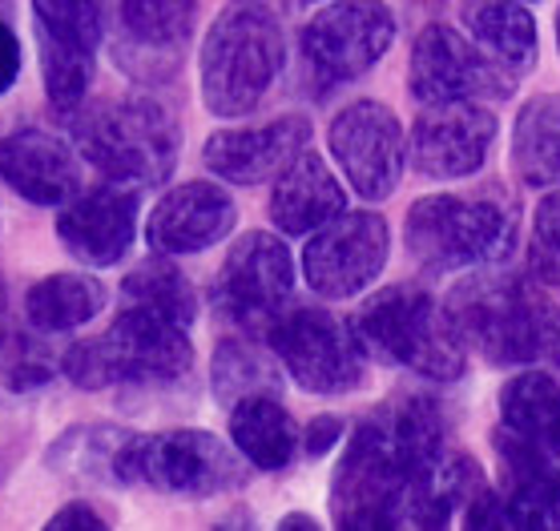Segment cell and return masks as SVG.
I'll return each mask as SVG.
<instances>
[{
	"mask_svg": "<svg viewBox=\"0 0 560 531\" xmlns=\"http://www.w3.org/2000/svg\"><path fill=\"white\" fill-rule=\"evenodd\" d=\"M282 69L279 16L258 0H234L206 33L202 102L214 117L250 114Z\"/></svg>",
	"mask_w": 560,
	"mask_h": 531,
	"instance_id": "7a4b0ae2",
	"label": "cell"
},
{
	"mask_svg": "<svg viewBox=\"0 0 560 531\" xmlns=\"http://www.w3.org/2000/svg\"><path fill=\"white\" fill-rule=\"evenodd\" d=\"M21 73V40L4 21H0V93H9Z\"/></svg>",
	"mask_w": 560,
	"mask_h": 531,
	"instance_id": "836d02e7",
	"label": "cell"
},
{
	"mask_svg": "<svg viewBox=\"0 0 560 531\" xmlns=\"http://www.w3.org/2000/svg\"><path fill=\"white\" fill-rule=\"evenodd\" d=\"M275 387V370L267 367V358L255 354L243 342H222L214 354V391L218 399H243V394H258Z\"/></svg>",
	"mask_w": 560,
	"mask_h": 531,
	"instance_id": "4dcf8cb0",
	"label": "cell"
},
{
	"mask_svg": "<svg viewBox=\"0 0 560 531\" xmlns=\"http://www.w3.org/2000/svg\"><path fill=\"white\" fill-rule=\"evenodd\" d=\"M0 483H4V459H0Z\"/></svg>",
	"mask_w": 560,
	"mask_h": 531,
	"instance_id": "8d00e7d4",
	"label": "cell"
},
{
	"mask_svg": "<svg viewBox=\"0 0 560 531\" xmlns=\"http://www.w3.org/2000/svg\"><path fill=\"white\" fill-rule=\"evenodd\" d=\"M528 270L536 282L560 286V190H552L533 214V241H528Z\"/></svg>",
	"mask_w": 560,
	"mask_h": 531,
	"instance_id": "1f68e13d",
	"label": "cell"
},
{
	"mask_svg": "<svg viewBox=\"0 0 560 531\" xmlns=\"http://www.w3.org/2000/svg\"><path fill=\"white\" fill-rule=\"evenodd\" d=\"M267 339L291 379L311 394H343L363 382V346L355 330L335 322L327 310L299 306L270 318Z\"/></svg>",
	"mask_w": 560,
	"mask_h": 531,
	"instance_id": "9c48e42d",
	"label": "cell"
},
{
	"mask_svg": "<svg viewBox=\"0 0 560 531\" xmlns=\"http://www.w3.org/2000/svg\"><path fill=\"white\" fill-rule=\"evenodd\" d=\"M331 153L347 181L368 202L392 198L404 174V129L395 114L380 102H355L331 121Z\"/></svg>",
	"mask_w": 560,
	"mask_h": 531,
	"instance_id": "9a60e30c",
	"label": "cell"
},
{
	"mask_svg": "<svg viewBox=\"0 0 560 531\" xmlns=\"http://www.w3.org/2000/svg\"><path fill=\"white\" fill-rule=\"evenodd\" d=\"M129 430L117 427H73L69 435L52 442V468L81 475V480H117V459L126 447Z\"/></svg>",
	"mask_w": 560,
	"mask_h": 531,
	"instance_id": "f1b7e54d",
	"label": "cell"
},
{
	"mask_svg": "<svg viewBox=\"0 0 560 531\" xmlns=\"http://www.w3.org/2000/svg\"><path fill=\"white\" fill-rule=\"evenodd\" d=\"M500 456L512 475L560 468V387L545 370H524L500 391Z\"/></svg>",
	"mask_w": 560,
	"mask_h": 531,
	"instance_id": "2e32d148",
	"label": "cell"
},
{
	"mask_svg": "<svg viewBox=\"0 0 560 531\" xmlns=\"http://www.w3.org/2000/svg\"><path fill=\"white\" fill-rule=\"evenodd\" d=\"M0 181L33 205H61L81 190V165L65 141L21 129L0 138Z\"/></svg>",
	"mask_w": 560,
	"mask_h": 531,
	"instance_id": "44dd1931",
	"label": "cell"
},
{
	"mask_svg": "<svg viewBox=\"0 0 560 531\" xmlns=\"http://www.w3.org/2000/svg\"><path fill=\"white\" fill-rule=\"evenodd\" d=\"M306 141H311V121L306 117H279V121L258 129H222V133L206 141L202 157L222 181L258 186L270 174H279L294 153H303Z\"/></svg>",
	"mask_w": 560,
	"mask_h": 531,
	"instance_id": "ffe728a7",
	"label": "cell"
},
{
	"mask_svg": "<svg viewBox=\"0 0 560 531\" xmlns=\"http://www.w3.org/2000/svg\"><path fill=\"white\" fill-rule=\"evenodd\" d=\"M246 480L243 459L210 430L129 435L117 459V483H145L170 495H218Z\"/></svg>",
	"mask_w": 560,
	"mask_h": 531,
	"instance_id": "52a82bcc",
	"label": "cell"
},
{
	"mask_svg": "<svg viewBox=\"0 0 560 531\" xmlns=\"http://www.w3.org/2000/svg\"><path fill=\"white\" fill-rule=\"evenodd\" d=\"M408 85L416 102L447 105V102H504L516 88V76L488 57L480 45L459 37L456 28L428 25L411 49Z\"/></svg>",
	"mask_w": 560,
	"mask_h": 531,
	"instance_id": "30bf717a",
	"label": "cell"
},
{
	"mask_svg": "<svg viewBox=\"0 0 560 531\" xmlns=\"http://www.w3.org/2000/svg\"><path fill=\"white\" fill-rule=\"evenodd\" d=\"M468 28L476 45L504 64L509 73H524L536 64V21L516 0H480L468 9Z\"/></svg>",
	"mask_w": 560,
	"mask_h": 531,
	"instance_id": "d4e9b609",
	"label": "cell"
},
{
	"mask_svg": "<svg viewBox=\"0 0 560 531\" xmlns=\"http://www.w3.org/2000/svg\"><path fill=\"white\" fill-rule=\"evenodd\" d=\"M294 291V258L287 241L250 229L230 246L226 262L218 270V303L234 322L270 327Z\"/></svg>",
	"mask_w": 560,
	"mask_h": 531,
	"instance_id": "5bb4252c",
	"label": "cell"
},
{
	"mask_svg": "<svg viewBox=\"0 0 560 531\" xmlns=\"http://www.w3.org/2000/svg\"><path fill=\"white\" fill-rule=\"evenodd\" d=\"M73 141L102 174L126 186H158L178 165V126L145 97L97 102L73 121Z\"/></svg>",
	"mask_w": 560,
	"mask_h": 531,
	"instance_id": "8992f818",
	"label": "cell"
},
{
	"mask_svg": "<svg viewBox=\"0 0 560 531\" xmlns=\"http://www.w3.org/2000/svg\"><path fill=\"white\" fill-rule=\"evenodd\" d=\"M557 45H560V13H557Z\"/></svg>",
	"mask_w": 560,
	"mask_h": 531,
	"instance_id": "74e56055",
	"label": "cell"
},
{
	"mask_svg": "<svg viewBox=\"0 0 560 531\" xmlns=\"http://www.w3.org/2000/svg\"><path fill=\"white\" fill-rule=\"evenodd\" d=\"M395 16L383 0H339L303 28V57L327 81H355L392 49Z\"/></svg>",
	"mask_w": 560,
	"mask_h": 531,
	"instance_id": "4fadbf2b",
	"label": "cell"
},
{
	"mask_svg": "<svg viewBox=\"0 0 560 531\" xmlns=\"http://www.w3.org/2000/svg\"><path fill=\"white\" fill-rule=\"evenodd\" d=\"M49 528L52 531H61V528H85V531H102L109 528V519L97 516V507L90 504H65L57 516L49 519Z\"/></svg>",
	"mask_w": 560,
	"mask_h": 531,
	"instance_id": "d6a6232c",
	"label": "cell"
},
{
	"mask_svg": "<svg viewBox=\"0 0 560 531\" xmlns=\"http://www.w3.org/2000/svg\"><path fill=\"white\" fill-rule=\"evenodd\" d=\"M355 339L371 354H380L387 363L416 370L423 379H459L468 358L464 342L447 310H440L432 294L416 286H387L371 294L363 310L355 315Z\"/></svg>",
	"mask_w": 560,
	"mask_h": 531,
	"instance_id": "5b68a950",
	"label": "cell"
},
{
	"mask_svg": "<svg viewBox=\"0 0 560 531\" xmlns=\"http://www.w3.org/2000/svg\"><path fill=\"white\" fill-rule=\"evenodd\" d=\"M190 367L194 346L186 327L145 306H126V315L102 339L77 342L65 354V375L81 391H102L114 382H178Z\"/></svg>",
	"mask_w": 560,
	"mask_h": 531,
	"instance_id": "3957f363",
	"label": "cell"
},
{
	"mask_svg": "<svg viewBox=\"0 0 560 531\" xmlns=\"http://www.w3.org/2000/svg\"><path fill=\"white\" fill-rule=\"evenodd\" d=\"M497 141V117L476 102L432 105L411 129V162L423 177H468L485 165Z\"/></svg>",
	"mask_w": 560,
	"mask_h": 531,
	"instance_id": "e0dca14e",
	"label": "cell"
},
{
	"mask_svg": "<svg viewBox=\"0 0 560 531\" xmlns=\"http://www.w3.org/2000/svg\"><path fill=\"white\" fill-rule=\"evenodd\" d=\"M105 306V286L90 274H49L40 279L25 298L28 322L45 334L85 327Z\"/></svg>",
	"mask_w": 560,
	"mask_h": 531,
	"instance_id": "484cf974",
	"label": "cell"
},
{
	"mask_svg": "<svg viewBox=\"0 0 560 531\" xmlns=\"http://www.w3.org/2000/svg\"><path fill=\"white\" fill-rule=\"evenodd\" d=\"M512 480V492L500 495L504 528H560V468H536Z\"/></svg>",
	"mask_w": 560,
	"mask_h": 531,
	"instance_id": "f546056e",
	"label": "cell"
},
{
	"mask_svg": "<svg viewBox=\"0 0 560 531\" xmlns=\"http://www.w3.org/2000/svg\"><path fill=\"white\" fill-rule=\"evenodd\" d=\"M343 205L347 193L339 177L311 150L294 153L270 190V217L282 234H311V229L327 226L335 214H343Z\"/></svg>",
	"mask_w": 560,
	"mask_h": 531,
	"instance_id": "7402d4cb",
	"label": "cell"
},
{
	"mask_svg": "<svg viewBox=\"0 0 560 531\" xmlns=\"http://www.w3.org/2000/svg\"><path fill=\"white\" fill-rule=\"evenodd\" d=\"M411 475L392 447L383 418H371L355 430L343 463L335 471L331 504L339 528L383 531L408 523Z\"/></svg>",
	"mask_w": 560,
	"mask_h": 531,
	"instance_id": "ba28073f",
	"label": "cell"
},
{
	"mask_svg": "<svg viewBox=\"0 0 560 531\" xmlns=\"http://www.w3.org/2000/svg\"><path fill=\"white\" fill-rule=\"evenodd\" d=\"M202 0H121V37L145 52H178L194 33Z\"/></svg>",
	"mask_w": 560,
	"mask_h": 531,
	"instance_id": "4316f807",
	"label": "cell"
},
{
	"mask_svg": "<svg viewBox=\"0 0 560 531\" xmlns=\"http://www.w3.org/2000/svg\"><path fill=\"white\" fill-rule=\"evenodd\" d=\"M282 531H291V528H306V531H315L318 528V519H311V516H287L279 523Z\"/></svg>",
	"mask_w": 560,
	"mask_h": 531,
	"instance_id": "d590c367",
	"label": "cell"
},
{
	"mask_svg": "<svg viewBox=\"0 0 560 531\" xmlns=\"http://www.w3.org/2000/svg\"><path fill=\"white\" fill-rule=\"evenodd\" d=\"M40 73L52 109H77L93 81V57L105 37L102 0H33Z\"/></svg>",
	"mask_w": 560,
	"mask_h": 531,
	"instance_id": "8fae6325",
	"label": "cell"
},
{
	"mask_svg": "<svg viewBox=\"0 0 560 531\" xmlns=\"http://www.w3.org/2000/svg\"><path fill=\"white\" fill-rule=\"evenodd\" d=\"M121 294H126V306H145V310L170 318V322H178V327H186V330H190V322L198 318V298H194L190 282H186V274H182L178 266H170L166 258L141 262L126 279Z\"/></svg>",
	"mask_w": 560,
	"mask_h": 531,
	"instance_id": "83f0119b",
	"label": "cell"
},
{
	"mask_svg": "<svg viewBox=\"0 0 560 531\" xmlns=\"http://www.w3.org/2000/svg\"><path fill=\"white\" fill-rule=\"evenodd\" d=\"M238 222L230 193L210 181H186L153 205L145 238L158 253H198L226 238Z\"/></svg>",
	"mask_w": 560,
	"mask_h": 531,
	"instance_id": "d6986e66",
	"label": "cell"
},
{
	"mask_svg": "<svg viewBox=\"0 0 560 531\" xmlns=\"http://www.w3.org/2000/svg\"><path fill=\"white\" fill-rule=\"evenodd\" d=\"M392 250V234L380 214H335L306 241L303 274L306 286L323 298H355L383 274Z\"/></svg>",
	"mask_w": 560,
	"mask_h": 531,
	"instance_id": "7c38bea8",
	"label": "cell"
},
{
	"mask_svg": "<svg viewBox=\"0 0 560 531\" xmlns=\"http://www.w3.org/2000/svg\"><path fill=\"white\" fill-rule=\"evenodd\" d=\"M138 234V193L126 186H97L69 202L57 217V238L77 262L93 266H117L133 246Z\"/></svg>",
	"mask_w": 560,
	"mask_h": 531,
	"instance_id": "ac0fdd59",
	"label": "cell"
},
{
	"mask_svg": "<svg viewBox=\"0 0 560 531\" xmlns=\"http://www.w3.org/2000/svg\"><path fill=\"white\" fill-rule=\"evenodd\" d=\"M230 439L238 447V456H246L262 471L287 468L294 459V451H299V427H294L291 411H287L270 391L234 399V411H230Z\"/></svg>",
	"mask_w": 560,
	"mask_h": 531,
	"instance_id": "603a6c76",
	"label": "cell"
},
{
	"mask_svg": "<svg viewBox=\"0 0 560 531\" xmlns=\"http://www.w3.org/2000/svg\"><path fill=\"white\" fill-rule=\"evenodd\" d=\"M447 318L464 346L500 367L560 358V306L528 279L480 274L459 282L447 298Z\"/></svg>",
	"mask_w": 560,
	"mask_h": 531,
	"instance_id": "6da1fadb",
	"label": "cell"
},
{
	"mask_svg": "<svg viewBox=\"0 0 560 531\" xmlns=\"http://www.w3.org/2000/svg\"><path fill=\"white\" fill-rule=\"evenodd\" d=\"M339 430H343V423L339 418H315L311 427H306V435H303V442H306V451L311 456H323V451H331V442L339 439Z\"/></svg>",
	"mask_w": 560,
	"mask_h": 531,
	"instance_id": "e575fe53",
	"label": "cell"
},
{
	"mask_svg": "<svg viewBox=\"0 0 560 531\" xmlns=\"http://www.w3.org/2000/svg\"><path fill=\"white\" fill-rule=\"evenodd\" d=\"M411 258L432 270H471L500 262L516 241V214L488 193H432L408 210L404 226Z\"/></svg>",
	"mask_w": 560,
	"mask_h": 531,
	"instance_id": "277c9868",
	"label": "cell"
},
{
	"mask_svg": "<svg viewBox=\"0 0 560 531\" xmlns=\"http://www.w3.org/2000/svg\"><path fill=\"white\" fill-rule=\"evenodd\" d=\"M512 169L524 186H560V93L533 97L512 129Z\"/></svg>",
	"mask_w": 560,
	"mask_h": 531,
	"instance_id": "cb8c5ba5",
	"label": "cell"
}]
</instances>
